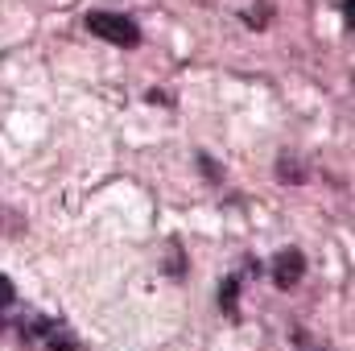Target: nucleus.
I'll use <instances>...</instances> for the list:
<instances>
[{"label":"nucleus","instance_id":"obj_1","mask_svg":"<svg viewBox=\"0 0 355 351\" xmlns=\"http://www.w3.org/2000/svg\"><path fill=\"white\" fill-rule=\"evenodd\" d=\"M87 29L112 46H124V50L141 46V25L124 12H87Z\"/></svg>","mask_w":355,"mask_h":351},{"label":"nucleus","instance_id":"obj_2","mask_svg":"<svg viewBox=\"0 0 355 351\" xmlns=\"http://www.w3.org/2000/svg\"><path fill=\"white\" fill-rule=\"evenodd\" d=\"M302 277H306V257H302V248H281V252L272 257V285H277V289H293Z\"/></svg>","mask_w":355,"mask_h":351},{"label":"nucleus","instance_id":"obj_3","mask_svg":"<svg viewBox=\"0 0 355 351\" xmlns=\"http://www.w3.org/2000/svg\"><path fill=\"white\" fill-rule=\"evenodd\" d=\"M46 351H79V339H75L71 331L50 327V331H46Z\"/></svg>","mask_w":355,"mask_h":351},{"label":"nucleus","instance_id":"obj_4","mask_svg":"<svg viewBox=\"0 0 355 351\" xmlns=\"http://www.w3.org/2000/svg\"><path fill=\"white\" fill-rule=\"evenodd\" d=\"M236 293H240V277H227L223 281V289H219V306H223V314L227 318H236L240 310H236Z\"/></svg>","mask_w":355,"mask_h":351},{"label":"nucleus","instance_id":"obj_5","mask_svg":"<svg viewBox=\"0 0 355 351\" xmlns=\"http://www.w3.org/2000/svg\"><path fill=\"white\" fill-rule=\"evenodd\" d=\"M277 178H281L285 186H297V182H306V170H302L293 157H281V162H277Z\"/></svg>","mask_w":355,"mask_h":351},{"label":"nucleus","instance_id":"obj_6","mask_svg":"<svg viewBox=\"0 0 355 351\" xmlns=\"http://www.w3.org/2000/svg\"><path fill=\"white\" fill-rule=\"evenodd\" d=\"M198 166H202V174L211 178V182H223V170H219V162H215V157H207V153H198Z\"/></svg>","mask_w":355,"mask_h":351},{"label":"nucleus","instance_id":"obj_7","mask_svg":"<svg viewBox=\"0 0 355 351\" xmlns=\"http://www.w3.org/2000/svg\"><path fill=\"white\" fill-rule=\"evenodd\" d=\"M12 298H17V289H12V281L8 277H0V314L12 306Z\"/></svg>","mask_w":355,"mask_h":351},{"label":"nucleus","instance_id":"obj_8","mask_svg":"<svg viewBox=\"0 0 355 351\" xmlns=\"http://www.w3.org/2000/svg\"><path fill=\"white\" fill-rule=\"evenodd\" d=\"M252 8H257V12H248V25H257V29H261V25L268 21V12H272V8H268L265 0H261V4H252Z\"/></svg>","mask_w":355,"mask_h":351},{"label":"nucleus","instance_id":"obj_9","mask_svg":"<svg viewBox=\"0 0 355 351\" xmlns=\"http://www.w3.org/2000/svg\"><path fill=\"white\" fill-rule=\"evenodd\" d=\"M182 268H186V257H182V248L174 244V252H170V277H186Z\"/></svg>","mask_w":355,"mask_h":351}]
</instances>
